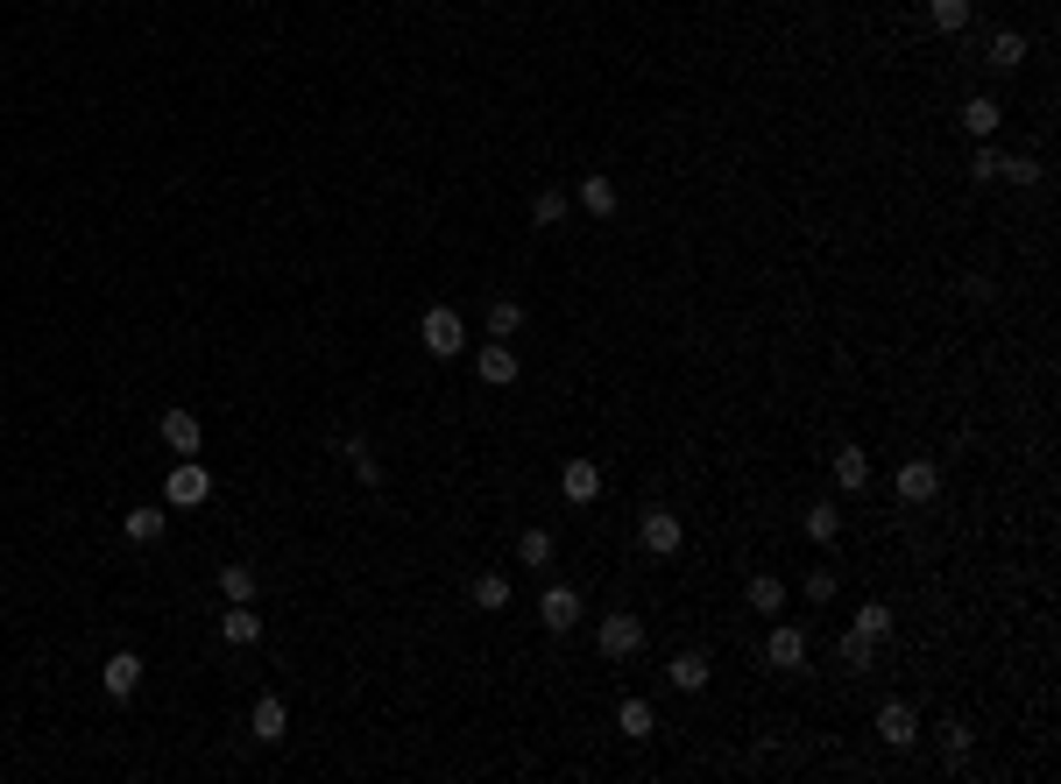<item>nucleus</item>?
Returning <instances> with one entry per match:
<instances>
[{
	"instance_id": "f257e3e1",
	"label": "nucleus",
	"mask_w": 1061,
	"mask_h": 784,
	"mask_svg": "<svg viewBox=\"0 0 1061 784\" xmlns=\"http://www.w3.org/2000/svg\"><path fill=\"white\" fill-rule=\"evenodd\" d=\"M417 340H425V354H432V360H453L460 346H468V325H460V311H453V305H432L425 319H417Z\"/></svg>"
},
{
	"instance_id": "f03ea898",
	"label": "nucleus",
	"mask_w": 1061,
	"mask_h": 784,
	"mask_svg": "<svg viewBox=\"0 0 1061 784\" xmlns=\"http://www.w3.org/2000/svg\"><path fill=\"white\" fill-rule=\"evenodd\" d=\"M594 651H602V657H616V665H623V657H637V651H645V622L616 608L602 629H594Z\"/></svg>"
},
{
	"instance_id": "7ed1b4c3",
	"label": "nucleus",
	"mask_w": 1061,
	"mask_h": 784,
	"mask_svg": "<svg viewBox=\"0 0 1061 784\" xmlns=\"http://www.w3.org/2000/svg\"><path fill=\"white\" fill-rule=\"evenodd\" d=\"M205 495H213V474H205L199 460H177L170 480H163V502H170V509H199Z\"/></svg>"
},
{
	"instance_id": "20e7f679",
	"label": "nucleus",
	"mask_w": 1061,
	"mask_h": 784,
	"mask_svg": "<svg viewBox=\"0 0 1061 784\" xmlns=\"http://www.w3.org/2000/svg\"><path fill=\"white\" fill-rule=\"evenodd\" d=\"M637 537H645L651 559H680V545H686V531H680V516H672V509H645Z\"/></svg>"
},
{
	"instance_id": "39448f33",
	"label": "nucleus",
	"mask_w": 1061,
	"mask_h": 784,
	"mask_svg": "<svg viewBox=\"0 0 1061 784\" xmlns=\"http://www.w3.org/2000/svg\"><path fill=\"white\" fill-rule=\"evenodd\" d=\"M474 375H482L488 389H510L517 375H524V360H517V346H510V340H488L482 354H474Z\"/></svg>"
},
{
	"instance_id": "423d86ee",
	"label": "nucleus",
	"mask_w": 1061,
	"mask_h": 784,
	"mask_svg": "<svg viewBox=\"0 0 1061 784\" xmlns=\"http://www.w3.org/2000/svg\"><path fill=\"white\" fill-rule=\"evenodd\" d=\"M877 743L913 749V743H920V714H913L906 700H885V706H877Z\"/></svg>"
},
{
	"instance_id": "0eeeda50",
	"label": "nucleus",
	"mask_w": 1061,
	"mask_h": 784,
	"mask_svg": "<svg viewBox=\"0 0 1061 784\" xmlns=\"http://www.w3.org/2000/svg\"><path fill=\"white\" fill-rule=\"evenodd\" d=\"M765 657H771V665H779V672H806V629L800 622H779V629H771V637H765Z\"/></svg>"
},
{
	"instance_id": "6e6552de",
	"label": "nucleus",
	"mask_w": 1061,
	"mask_h": 784,
	"mask_svg": "<svg viewBox=\"0 0 1061 784\" xmlns=\"http://www.w3.org/2000/svg\"><path fill=\"white\" fill-rule=\"evenodd\" d=\"M220 643H227V651H248V643H262V615L248 608V601H227V615H220Z\"/></svg>"
},
{
	"instance_id": "1a4fd4ad",
	"label": "nucleus",
	"mask_w": 1061,
	"mask_h": 784,
	"mask_svg": "<svg viewBox=\"0 0 1061 784\" xmlns=\"http://www.w3.org/2000/svg\"><path fill=\"white\" fill-rule=\"evenodd\" d=\"M283 728H291V706H283V692H262V700L248 706V735H256V743H283Z\"/></svg>"
},
{
	"instance_id": "9d476101",
	"label": "nucleus",
	"mask_w": 1061,
	"mask_h": 784,
	"mask_svg": "<svg viewBox=\"0 0 1061 784\" xmlns=\"http://www.w3.org/2000/svg\"><path fill=\"white\" fill-rule=\"evenodd\" d=\"M892 488H899V502H934V495H941V466L934 460H906Z\"/></svg>"
},
{
	"instance_id": "9b49d317",
	"label": "nucleus",
	"mask_w": 1061,
	"mask_h": 784,
	"mask_svg": "<svg viewBox=\"0 0 1061 784\" xmlns=\"http://www.w3.org/2000/svg\"><path fill=\"white\" fill-rule=\"evenodd\" d=\"M559 495H566V502H594V495H602V466H594V460H566L559 466Z\"/></svg>"
},
{
	"instance_id": "f8f14e48",
	"label": "nucleus",
	"mask_w": 1061,
	"mask_h": 784,
	"mask_svg": "<svg viewBox=\"0 0 1061 784\" xmlns=\"http://www.w3.org/2000/svg\"><path fill=\"white\" fill-rule=\"evenodd\" d=\"M538 615H545V629H552V637H566V629L580 622V594H574V586H545Z\"/></svg>"
},
{
	"instance_id": "ddd939ff",
	"label": "nucleus",
	"mask_w": 1061,
	"mask_h": 784,
	"mask_svg": "<svg viewBox=\"0 0 1061 784\" xmlns=\"http://www.w3.org/2000/svg\"><path fill=\"white\" fill-rule=\"evenodd\" d=\"M156 431H163V446H170L177 460H191V452H199V439H205L191 411H163V425H156Z\"/></svg>"
},
{
	"instance_id": "4468645a",
	"label": "nucleus",
	"mask_w": 1061,
	"mask_h": 784,
	"mask_svg": "<svg viewBox=\"0 0 1061 784\" xmlns=\"http://www.w3.org/2000/svg\"><path fill=\"white\" fill-rule=\"evenodd\" d=\"M99 686H107V700H128V692L142 686V657H134V651H114L107 672H99Z\"/></svg>"
},
{
	"instance_id": "2eb2a0df",
	"label": "nucleus",
	"mask_w": 1061,
	"mask_h": 784,
	"mask_svg": "<svg viewBox=\"0 0 1061 784\" xmlns=\"http://www.w3.org/2000/svg\"><path fill=\"white\" fill-rule=\"evenodd\" d=\"M665 678H672V692H708V657H700V651H680L665 665Z\"/></svg>"
},
{
	"instance_id": "dca6fc26",
	"label": "nucleus",
	"mask_w": 1061,
	"mask_h": 784,
	"mask_svg": "<svg viewBox=\"0 0 1061 784\" xmlns=\"http://www.w3.org/2000/svg\"><path fill=\"white\" fill-rule=\"evenodd\" d=\"M580 205H588L594 219H616V205H623V199H616V185H609L602 170H588V177H580Z\"/></svg>"
},
{
	"instance_id": "f3484780",
	"label": "nucleus",
	"mask_w": 1061,
	"mask_h": 784,
	"mask_svg": "<svg viewBox=\"0 0 1061 784\" xmlns=\"http://www.w3.org/2000/svg\"><path fill=\"white\" fill-rule=\"evenodd\" d=\"M835 488H849V495H863V488H871V460H863L857 446H842V452H835Z\"/></svg>"
},
{
	"instance_id": "a211bd4d",
	"label": "nucleus",
	"mask_w": 1061,
	"mask_h": 784,
	"mask_svg": "<svg viewBox=\"0 0 1061 784\" xmlns=\"http://www.w3.org/2000/svg\"><path fill=\"white\" fill-rule=\"evenodd\" d=\"M743 601H751L757 615H779L786 608V580H779V572H757V580L743 586Z\"/></svg>"
},
{
	"instance_id": "6ab92c4d",
	"label": "nucleus",
	"mask_w": 1061,
	"mask_h": 784,
	"mask_svg": "<svg viewBox=\"0 0 1061 784\" xmlns=\"http://www.w3.org/2000/svg\"><path fill=\"white\" fill-rule=\"evenodd\" d=\"M998 120H1005V107H998V99H983V93L963 107V128L977 134V142H991V134H998Z\"/></svg>"
},
{
	"instance_id": "aec40b11",
	"label": "nucleus",
	"mask_w": 1061,
	"mask_h": 784,
	"mask_svg": "<svg viewBox=\"0 0 1061 784\" xmlns=\"http://www.w3.org/2000/svg\"><path fill=\"white\" fill-rule=\"evenodd\" d=\"M524 333V305H517V297H496V305H488V340H517Z\"/></svg>"
},
{
	"instance_id": "412c9836",
	"label": "nucleus",
	"mask_w": 1061,
	"mask_h": 784,
	"mask_svg": "<svg viewBox=\"0 0 1061 784\" xmlns=\"http://www.w3.org/2000/svg\"><path fill=\"white\" fill-rule=\"evenodd\" d=\"M806 537H814V545H835V537H842V509H835V502H806Z\"/></svg>"
},
{
	"instance_id": "4be33fe9",
	"label": "nucleus",
	"mask_w": 1061,
	"mask_h": 784,
	"mask_svg": "<svg viewBox=\"0 0 1061 784\" xmlns=\"http://www.w3.org/2000/svg\"><path fill=\"white\" fill-rule=\"evenodd\" d=\"M849 629H863L871 643H885L899 622H892V608H885V601H863V608H857V622H849Z\"/></svg>"
},
{
	"instance_id": "5701e85b",
	"label": "nucleus",
	"mask_w": 1061,
	"mask_h": 784,
	"mask_svg": "<svg viewBox=\"0 0 1061 784\" xmlns=\"http://www.w3.org/2000/svg\"><path fill=\"white\" fill-rule=\"evenodd\" d=\"M928 22L941 28V36H963V28H969V0H928Z\"/></svg>"
},
{
	"instance_id": "b1692460",
	"label": "nucleus",
	"mask_w": 1061,
	"mask_h": 784,
	"mask_svg": "<svg viewBox=\"0 0 1061 784\" xmlns=\"http://www.w3.org/2000/svg\"><path fill=\"white\" fill-rule=\"evenodd\" d=\"M468 594H474V608H488V615L510 608V580H503V572H482V580H474Z\"/></svg>"
},
{
	"instance_id": "393cba45",
	"label": "nucleus",
	"mask_w": 1061,
	"mask_h": 784,
	"mask_svg": "<svg viewBox=\"0 0 1061 784\" xmlns=\"http://www.w3.org/2000/svg\"><path fill=\"white\" fill-rule=\"evenodd\" d=\"M969 749H977V743H969V728H963V721H948V728H941V763H948V771H963Z\"/></svg>"
},
{
	"instance_id": "a878e982",
	"label": "nucleus",
	"mask_w": 1061,
	"mask_h": 784,
	"mask_svg": "<svg viewBox=\"0 0 1061 784\" xmlns=\"http://www.w3.org/2000/svg\"><path fill=\"white\" fill-rule=\"evenodd\" d=\"M121 531L134 537V545H156V537H163V509H128Z\"/></svg>"
},
{
	"instance_id": "bb28decb",
	"label": "nucleus",
	"mask_w": 1061,
	"mask_h": 784,
	"mask_svg": "<svg viewBox=\"0 0 1061 784\" xmlns=\"http://www.w3.org/2000/svg\"><path fill=\"white\" fill-rule=\"evenodd\" d=\"M991 64H998V71H1019V64H1026V36H1019V28L991 36Z\"/></svg>"
},
{
	"instance_id": "cd10ccee",
	"label": "nucleus",
	"mask_w": 1061,
	"mask_h": 784,
	"mask_svg": "<svg viewBox=\"0 0 1061 784\" xmlns=\"http://www.w3.org/2000/svg\"><path fill=\"white\" fill-rule=\"evenodd\" d=\"M340 452H347V460H354V474H362L368 488H382V460H376V452H368V439H340Z\"/></svg>"
},
{
	"instance_id": "c85d7f7f",
	"label": "nucleus",
	"mask_w": 1061,
	"mask_h": 784,
	"mask_svg": "<svg viewBox=\"0 0 1061 784\" xmlns=\"http://www.w3.org/2000/svg\"><path fill=\"white\" fill-rule=\"evenodd\" d=\"M1005 163H1012L1005 149H991V142H983L977 156H969V177H977V185H998V177H1005Z\"/></svg>"
},
{
	"instance_id": "c756f323",
	"label": "nucleus",
	"mask_w": 1061,
	"mask_h": 784,
	"mask_svg": "<svg viewBox=\"0 0 1061 784\" xmlns=\"http://www.w3.org/2000/svg\"><path fill=\"white\" fill-rule=\"evenodd\" d=\"M220 594H227V601H256V566H220Z\"/></svg>"
},
{
	"instance_id": "7c9ffc66",
	"label": "nucleus",
	"mask_w": 1061,
	"mask_h": 784,
	"mask_svg": "<svg viewBox=\"0 0 1061 784\" xmlns=\"http://www.w3.org/2000/svg\"><path fill=\"white\" fill-rule=\"evenodd\" d=\"M871 657H877V643L863 637V629H842V665L849 672H871Z\"/></svg>"
},
{
	"instance_id": "2f4dec72",
	"label": "nucleus",
	"mask_w": 1061,
	"mask_h": 784,
	"mask_svg": "<svg viewBox=\"0 0 1061 784\" xmlns=\"http://www.w3.org/2000/svg\"><path fill=\"white\" fill-rule=\"evenodd\" d=\"M616 728L630 735V743H645V735H651V706H645V700H623V706H616Z\"/></svg>"
},
{
	"instance_id": "473e14b6",
	"label": "nucleus",
	"mask_w": 1061,
	"mask_h": 784,
	"mask_svg": "<svg viewBox=\"0 0 1061 784\" xmlns=\"http://www.w3.org/2000/svg\"><path fill=\"white\" fill-rule=\"evenodd\" d=\"M517 566H552V531H524V537H517Z\"/></svg>"
},
{
	"instance_id": "72a5a7b5",
	"label": "nucleus",
	"mask_w": 1061,
	"mask_h": 784,
	"mask_svg": "<svg viewBox=\"0 0 1061 784\" xmlns=\"http://www.w3.org/2000/svg\"><path fill=\"white\" fill-rule=\"evenodd\" d=\"M531 219L538 226H559L566 219V191H538V199H531Z\"/></svg>"
},
{
	"instance_id": "f704fd0d",
	"label": "nucleus",
	"mask_w": 1061,
	"mask_h": 784,
	"mask_svg": "<svg viewBox=\"0 0 1061 784\" xmlns=\"http://www.w3.org/2000/svg\"><path fill=\"white\" fill-rule=\"evenodd\" d=\"M1005 185H1040V163L1034 156H1012L1005 163Z\"/></svg>"
},
{
	"instance_id": "c9c22d12",
	"label": "nucleus",
	"mask_w": 1061,
	"mask_h": 784,
	"mask_svg": "<svg viewBox=\"0 0 1061 784\" xmlns=\"http://www.w3.org/2000/svg\"><path fill=\"white\" fill-rule=\"evenodd\" d=\"M806 601H835V572H828V566L806 572Z\"/></svg>"
}]
</instances>
